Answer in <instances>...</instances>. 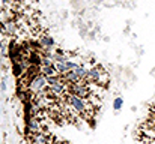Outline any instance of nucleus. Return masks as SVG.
<instances>
[{
  "label": "nucleus",
  "mask_w": 155,
  "mask_h": 144,
  "mask_svg": "<svg viewBox=\"0 0 155 144\" xmlns=\"http://www.w3.org/2000/svg\"><path fill=\"white\" fill-rule=\"evenodd\" d=\"M54 138L53 135H50L47 131L45 132H39V134H33L29 135V143L30 144H53Z\"/></svg>",
  "instance_id": "nucleus-7"
},
{
  "label": "nucleus",
  "mask_w": 155,
  "mask_h": 144,
  "mask_svg": "<svg viewBox=\"0 0 155 144\" xmlns=\"http://www.w3.org/2000/svg\"><path fill=\"white\" fill-rule=\"evenodd\" d=\"M0 33L8 35V36H17V35H21V27H20V24L15 20L14 21H8V23L0 24Z\"/></svg>",
  "instance_id": "nucleus-6"
},
{
  "label": "nucleus",
  "mask_w": 155,
  "mask_h": 144,
  "mask_svg": "<svg viewBox=\"0 0 155 144\" xmlns=\"http://www.w3.org/2000/svg\"><path fill=\"white\" fill-rule=\"evenodd\" d=\"M122 107H124V99L120 96L114 98L113 99V110H114V113H119L122 110Z\"/></svg>",
  "instance_id": "nucleus-12"
},
{
  "label": "nucleus",
  "mask_w": 155,
  "mask_h": 144,
  "mask_svg": "<svg viewBox=\"0 0 155 144\" xmlns=\"http://www.w3.org/2000/svg\"><path fill=\"white\" fill-rule=\"evenodd\" d=\"M66 104L69 105V108L74 113H77V114H80L83 117H91V113L95 108L87 99H83L80 96L71 95V93L66 95Z\"/></svg>",
  "instance_id": "nucleus-1"
},
{
  "label": "nucleus",
  "mask_w": 155,
  "mask_h": 144,
  "mask_svg": "<svg viewBox=\"0 0 155 144\" xmlns=\"http://www.w3.org/2000/svg\"><path fill=\"white\" fill-rule=\"evenodd\" d=\"M0 87H2V90H3V92L6 90V77H3V78H2V86H0Z\"/></svg>",
  "instance_id": "nucleus-13"
},
{
  "label": "nucleus",
  "mask_w": 155,
  "mask_h": 144,
  "mask_svg": "<svg viewBox=\"0 0 155 144\" xmlns=\"http://www.w3.org/2000/svg\"><path fill=\"white\" fill-rule=\"evenodd\" d=\"M54 65H56V69H57L59 75H65V74L74 71L78 63L74 62V60H66V62H63V63H54Z\"/></svg>",
  "instance_id": "nucleus-8"
},
{
  "label": "nucleus",
  "mask_w": 155,
  "mask_h": 144,
  "mask_svg": "<svg viewBox=\"0 0 155 144\" xmlns=\"http://www.w3.org/2000/svg\"><path fill=\"white\" fill-rule=\"evenodd\" d=\"M110 81V75L108 72L104 69L101 65H95L94 68H89L87 69V75L84 78V83L87 84H98V86H103L105 87Z\"/></svg>",
  "instance_id": "nucleus-2"
},
{
  "label": "nucleus",
  "mask_w": 155,
  "mask_h": 144,
  "mask_svg": "<svg viewBox=\"0 0 155 144\" xmlns=\"http://www.w3.org/2000/svg\"><path fill=\"white\" fill-rule=\"evenodd\" d=\"M41 74H44L47 78H50V77H57V75H59V72H57V69H56V65L41 68Z\"/></svg>",
  "instance_id": "nucleus-10"
},
{
  "label": "nucleus",
  "mask_w": 155,
  "mask_h": 144,
  "mask_svg": "<svg viewBox=\"0 0 155 144\" xmlns=\"http://www.w3.org/2000/svg\"><path fill=\"white\" fill-rule=\"evenodd\" d=\"M47 90H48V83H47V77L44 74H38L36 77H33L29 83V87H27V92L30 96L44 93Z\"/></svg>",
  "instance_id": "nucleus-3"
},
{
  "label": "nucleus",
  "mask_w": 155,
  "mask_h": 144,
  "mask_svg": "<svg viewBox=\"0 0 155 144\" xmlns=\"http://www.w3.org/2000/svg\"><path fill=\"white\" fill-rule=\"evenodd\" d=\"M53 144H66V143H63V141H54Z\"/></svg>",
  "instance_id": "nucleus-14"
},
{
  "label": "nucleus",
  "mask_w": 155,
  "mask_h": 144,
  "mask_svg": "<svg viewBox=\"0 0 155 144\" xmlns=\"http://www.w3.org/2000/svg\"><path fill=\"white\" fill-rule=\"evenodd\" d=\"M26 131L29 135L33 134H39V132H45V126H44V120L39 116H29L27 122H26Z\"/></svg>",
  "instance_id": "nucleus-4"
},
{
  "label": "nucleus",
  "mask_w": 155,
  "mask_h": 144,
  "mask_svg": "<svg viewBox=\"0 0 155 144\" xmlns=\"http://www.w3.org/2000/svg\"><path fill=\"white\" fill-rule=\"evenodd\" d=\"M68 93L80 96V98H83V99H87L89 95H91V89H89V84H87V83L78 81V83L68 84Z\"/></svg>",
  "instance_id": "nucleus-5"
},
{
  "label": "nucleus",
  "mask_w": 155,
  "mask_h": 144,
  "mask_svg": "<svg viewBox=\"0 0 155 144\" xmlns=\"http://www.w3.org/2000/svg\"><path fill=\"white\" fill-rule=\"evenodd\" d=\"M38 44L41 48H54V39L48 35H39L38 36Z\"/></svg>",
  "instance_id": "nucleus-9"
},
{
  "label": "nucleus",
  "mask_w": 155,
  "mask_h": 144,
  "mask_svg": "<svg viewBox=\"0 0 155 144\" xmlns=\"http://www.w3.org/2000/svg\"><path fill=\"white\" fill-rule=\"evenodd\" d=\"M63 78H65V81L68 83V84H72V83H78V81H83V80H80V77L74 72V71H71V72H68V74H65V75H62Z\"/></svg>",
  "instance_id": "nucleus-11"
}]
</instances>
